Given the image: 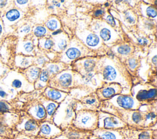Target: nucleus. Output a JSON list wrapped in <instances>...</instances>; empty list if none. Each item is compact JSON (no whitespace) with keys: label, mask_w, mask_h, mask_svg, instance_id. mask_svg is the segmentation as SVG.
Instances as JSON below:
<instances>
[{"label":"nucleus","mask_w":157,"mask_h":139,"mask_svg":"<svg viewBox=\"0 0 157 139\" xmlns=\"http://www.w3.org/2000/svg\"><path fill=\"white\" fill-rule=\"evenodd\" d=\"M96 72L102 83H118L130 92L131 75L123 62L112 53L98 56Z\"/></svg>","instance_id":"f257e3e1"},{"label":"nucleus","mask_w":157,"mask_h":139,"mask_svg":"<svg viewBox=\"0 0 157 139\" xmlns=\"http://www.w3.org/2000/svg\"><path fill=\"white\" fill-rule=\"evenodd\" d=\"M77 100L75 96L69 93L64 100L59 103L53 116L52 122L62 130L71 126L75 115Z\"/></svg>","instance_id":"f03ea898"},{"label":"nucleus","mask_w":157,"mask_h":139,"mask_svg":"<svg viewBox=\"0 0 157 139\" xmlns=\"http://www.w3.org/2000/svg\"><path fill=\"white\" fill-rule=\"evenodd\" d=\"M98 56L94 52L85 47L75 36L70 39L67 48L63 52L56 54L53 61L61 62L70 66L77 59L85 57Z\"/></svg>","instance_id":"7ed1b4c3"},{"label":"nucleus","mask_w":157,"mask_h":139,"mask_svg":"<svg viewBox=\"0 0 157 139\" xmlns=\"http://www.w3.org/2000/svg\"><path fill=\"white\" fill-rule=\"evenodd\" d=\"M48 86L70 93L72 89L80 87V75L71 69H67L50 77Z\"/></svg>","instance_id":"20e7f679"},{"label":"nucleus","mask_w":157,"mask_h":139,"mask_svg":"<svg viewBox=\"0 0 157 139\" xmlns=\"http://www.w3.org/2000/svg\"><path fill=\"white\" fill-rule=\"evenodd\" d=\"M90 29L98 35L108 48L120 43L122 40L118 31L109 26L101 18L93 19L90 26Z\"/></svg>","instance_id":"39448f33"},{"label":"nucleus","mask_w":157,"mask_h":139,"mask_svg":"<svg viewBox=\"0 0 157 139\" xmlns=\"http://www.w3.org/2000/svg\"><path fill=\"white\" fill-rule=\"evenodd\" d=\"M75 35L85 47L99 56L104 55V52L108 51V47L105 46L98 35L91 31L90 28H78Z\"/></svg>","instance_id":"423d86ee"},{"label":"nucleus","mask_w":157,"mask_h":139,"mask_svg":"<svg viewBox=\"0 0 157 139\" xmlns=\"http://www.w3.org/2000/svg\"><path fill=\"white\" fill-rule=\"evenodd\" d=\"M101 111L110 113L123 121L128 127L144 128V117L141 111L138 110H123L109 107H101Z\"/></svg>","instance_id":"0eeeda50"},{"label":"nucleus","mask_w":157,"mask_h":139,"mask_svg":"<svg viewBox=\"0 0 157 139\" xmlns=\"http://www.w3.org/2000/svg\"><path fill=\"white\" fill-rule=\"evenodd\" d=\"M71 126L81 130L93 131L98 127V111L75 110V115Z\"/></svg>","instance_id":"6e6552de"},{"label":"nucleus","mask_w":157,"mask_h":139,"mask_svg":"<svg viewBox=\"0 0 157 139\" xmlns=\"http://www.w3.org/2000/svg\"><path fill=\"white\" fill-rule=\"evenodd\" d=\"M0 81L6 86L20 92H29L34 89V85L30 84L23 75L18 70L11 69L0 79Z\"/></svg>","instance_id":"1a4fd4ad"},{"label":"nucleus","mask_w":157,"mask_h":139,"mask_svg":"<svg viewBox=\"0 0 157 139\" xmlns=\"http://www.w3.org/2000/svg\"><path fill=\"white\" fill-rule=\"evenodd\" d=\"M17 41L18 37L13 34H10L4 36L0 42V60L11 69L13 68Z\"/></svg>","instance_id":"9d476101"},{"label":"nucleus","mask_w":157,"mask_h":139,"mask_svg":"<svg viewBox=\"0 0 157 139\" xmlns=\"http://www.w3.org/2000/svg\"><path fill=\"white\" fill-rule=\"evenodd\" d=\"M156 87L147 83L137 84L130 89V94L141 105L156 101Z\"/></svg>","instance_id":"9b49d317"},{"label":"nucleus","mask_w":157,"mask_h":139,"mask_svg":"<svg viewBox=\"0 0 157 139\" xmlns=\"http://www.w3.org/2000/svg\"><path fill=\"white\" fill-rule=\"evenodd\" d=\"M141 103L130 94H117L110 99L102 102L101 107H109L123 110H138Z\"/></svg>","instance_id":"f8f14e48"},{"label":"nucleus","mask_w":157,"mask_h":139,"mask_svg":"<svg viewBox=\"0 0 157 139\" xmlns=\"http://www.w3.org/2000/svg\"><path fill=\"white\" fill-rule=\"evenodd\" d=\"M14 130L16 133L30 137H37L39 130V122L23 111H20L19 118L14 127Z\"/></svg>","instance_id":"ddd939ff"},{"label":"nucleus","mask_w":157,"mask_h":139,"mask_svg":"<svg viewBox=\"0 0 157 139\" xmlns=\"http://www.w3.org/2000/svg\"><path fill=\"white\" fill-rule=\"evenodd\" d=\"M127 125L117 116L104 111H98V127L100 129H121Z\"/></svg>","instance_id":"4468645a"},{"label":"nucleus","mask_w":157,"mask_h":139,"mask_svg":"<svg viewBox=\"0 0 157 139\" xmlns=\"http://www.w3.org/2000/svg\"><path fill=\"white\" fill-rule=\"evenodd\" d=\"M24 16L25 12L15 7L6 11L1 17L5 34L7 33V34H10V32L13 33L14 31V26L19 23Z\"/></svg>","instance_id":"2eb2a0df"},{"label":"nucleus","mask_w":157,"mask_h":139,"mask_svg":"<svg viewBox=\"0 0 157 139\" xmlns=\"http://www.w3.org/2000/svg\"><path fill=\"white\" fill-rule=\"evenodd\" d=\"M98 56H90L80 58L73 62L71 69L81 76L96 72Z\"/></svg>","instance_id":"dca6fc26"},{"label":"nucleus","mask_w":157,"mask_h":139,"mask_svg":"<svg viewBox=\"0 0 157 139\" xmlns=\"http://www.w3.org/2000/svg\"><path fill=\"white\" fill-rule=\"evenodd\" d=\"M21 111L25 112L38 122H42L46 119V111L38 99H33L24 104Z\"/></svg>","instance_id":"f3484780"},{"label":"nucleus","mask_w":157,"mask_h":139,"mask_svg":"<svg viewBox=\"0 0 157 139\" xmlns=\"http://www.w3.org/2000/svg\"><path fill=\"white\" fill-rule=\"evenodd\" d=\"M139 110L143 113L144 129H156V101L142 104Z\"/></svg>","instance_id":"a211bd4d"},{"label":"nucleus","mask_w":157,"mask_h":139,"mask_svg":"<svg viewBox=\"0 0 157 139\" xmlns=\"http://www.w3.org/2000/svg\"><path fill=\"white\" fill-rule=\"evenodd\" d=\"M123 91L124 88L118 83H102V85L97 88L94 92L102 102L110 99L117 94H124Z\"/></svg>","instance_id":"6ab92c4d"},{"label":"nucleus","mask_w":157,"mask_h":139,"mask_svg":"<svg viewBox=\"0 0 157 139\" xmlns=\"http://www.w3.org/2000/svg\"><path fill=\"white\" fill-rule=\"evenodd\" d=\"M125 139H156V129L132 128L123 129Z\"/></svg>","instance_id":"aec40b11"},{"label":"nucleus","mask_w":157,"mask_h":139,"mask_svg":"<svg viewBox=\"0 0 157 139\" xmlns=\"http://www.w3.org/2000/svg\"><path fill=\"white\" fill-rule=\"evenodd\" d=\"M101 105V102L93 92L78 98L76 110H87L98 111L100 110Z\"/></svg>","instance_id":"412c9836"},{"label":"nucleus","mask_w":157,"mask_h":139,"mask_svg":"<svg viewBox=\"0 0 157 139\" xmlns=\"http://www.w3.org/2000/svg\"><path fill=\"white\" fill-rule=\"evenodd\" d=\"M63 130L52 121L39 122V130L37 137L39 139H53L61 135Z\"/></svg>","instance_id":"4be33fe9"},{"label":"nucleus","mask_w":157,"mask_h":139,"mask_svg":"<svg viewBox=\"0 0 157 139\" xmlns=\"http://www.w3.org/2000/svg\"><path fill=\"white\" fill-rule=\"evenodd\" d=\"M29 35L23 38L18 39L16 45V54L34 56L37 48L34 39L29 37Z\"/></svg>","instance_id":"5701e85b"},{"label":"nucleus","mask_w":157,"mask_h":139,"mask_svg":"<svg viewBox=\"0 0 157 139\" xmlns=\"http://www.w3.org/2000/svg\"><path fill=\"white\" fill-rule=\"evenodd\" d=\"M109 50L121 61L123 58L124 59L123 60L125 61L132 56L134 51V47L130 43L120 42L110 47Z\"/></svg>","instance_id":"b1692460"},{"label":"nucleus","mask_w":157,"mask_h":139,"mask_svg":"<svg viewBox=\"0 0 157 139\" xmlns=\"http://www.w3.org/2000/svg\"><path fill=\"white\" fill-rule=\"evenodd\" d=\"M95 135L101 139H125L123 129H107L97 128L91 132Z\"/></svg>","instance_id":"393cba45"},{"label":"nucleus","mask_w":157,"mask_h":139,"mask_svg":"<svg viewBox=\"0 0 157 139\" xmlns=\"http://www.w3.org/2000/svg\"><path fill=\"white\" fill-rule=\"evenodd\" d=\"M50 37L53 41V47L51 52L55 53L56 54L60 53L65 50L70 41L69 36L63 31Z\"/></svg>","instance_id":"a878e982"},{"label":"nucleus","mask_w":157,"mask_h":139,"mask_svg":"<svg viewBox=\"0 0 157 139\" xmlns=\"http://www.w3.org/2000/svg\"><path fill=\"white\" fill-rule=\"evenodd\" d=\"M69 93L65 92L47 86L42 93V96L52 101L60 103L68 96Z\"/></svg>","instance_id":"bb28decb"},{"label":"nucleus","mask_w":157,"mask_h":139,"mask_svg":"<svg viewBox=\"0 0 157 139\" xmlns=\"http://www.w3.org/2000/svg\"><path fill=\"white\" fill-rule=\"evenodd\" d=\"M91 135H92L91 132L81 130L72 126L64 129L61 133V135L66 139H88Z\"/></svg>","instance_id":"cd10ccee"},{"label":"nucleus","mask_w":157,"mask_h":139,"mask_svg":"<svg viewBox=\"0 0 157 139\" xmlns=\"http://www.w3.org/2000/svg\"><path fill=\"white\" fill-rule=\"evenodd\" d=\"M41 69L40 67L33 64L26 69L17 70L20 72L30 84L34 85L40 75Z\"/></svg>","instance_id":"c85d7f7f"},{"label":"nucleus","mask_w":157,"mask_h":139,"mask_svg":"<svg viewBox=\"0 0 157 139\" xmlns=\"http://www.w3.org/2000/svg\"><path fill=\"white\" fill-rule=\"evenodd\" d=\"M40 102L42 105H43L47 114L46 119L45 121H52V118L53 116L57 109L59 103L52 101L50 100H48L42 96V95L38 98Z\"/></svg>","instance_id":"c756f323"},{"label":"nucleus","mask_w":157,"mask_h":139,"mask_svg":"<svg viewBox=\"0 0 157 139\" xmlns=\"http://www.w3.org/2000/svg\"><path fill=\"white\" fill-rule=\"evenodd\" d=\"M34 64V56L16 54L13 61V69L22 70Z\"/></svg>","instance_id":"7c9ffc66"},{"label":"nucleus","mask_w":157,"mask_h":139,"mask_svg":"<svg viewBox=\"0 0 157 139\" xmlns=\"http://www.w3.org/2000/svg\"><path fill=\"white\" fill-rule=\"evenodd\" d=\"M42 68L47 71V72L49 74L50 78V77L58 74V73L61 72V71L66 70L67 69H69V66L61 62H56V61L51 62V61H50V62L46 63Z\"/></svg>","instance_id":"2f4dec72"},{"label":"nucleus","mask_w":157,"mask_h":139,"mask_svg":"<svg viewBox=\"0 0 157 139\" xmlns=\"http://www.w3.org/2000/svg\"><path fill=\"white\" fill-rule=\"evenodd\" d=\"M50 76L46 70L42 68L40 75L37 81L34 84V89H42L48 86Z\"/></svg>","instance_id":"473e14b6"},{"label":"nucleus","mask_w":157,"mask_h":139,"mask_svg":"<svg viewBox=\"0 0 157 139\" xmlns=\"http://www.w3.org/2000/svg\"><path fill=\"white\" fill-rule=\"evenodd\" d=\"M140 8L141 9L142 15L144 18H146L150 20L155 19L156 18L157 12L155 6L153 5H147L146 4L142 3L140 4Z\"/></svg>","instance_id":"72a5a7b5"},{"label":"nucleus","mask_w":157,"mask_h":139,"mask_svg":"<svg viewBox=\"0 0 157 139\" xmlns=\"http://www.w3.org/2000/svg\"><path fill=\"white\" fill-rule=\"evenodd\" d=\"M50 61V59L48 58L47 54L37 48L34 56V65L42 69L46 63Z\"/></svg>","instance_id":"f704fd0d"},{"label":"nucleus","mask_w":157,"mask_h":139,"mask_svg":"<svg viewBox=\"0 0 157 139\" xmlns=\"http://www.w3.org/2000/svg\"><path fill=\"white\" fill-rule=\"evenodd\" d=\"M53 47V41L51 37H42L38 39L37 48L45 52L51 51Z\"/></svg>","instance_id":"c9c22d12"},{"label":"nucleus","mask_w":157,"mask_h":139,"mask_svg":"<svg viewBox=\"0 0 157 139\" xmlns=\"http://www.w3.org/2000/svg\"><path fill=\"white\" fill-rule=\"evenodd\" d=\"M31 31H32L31 26L29 23H26L20 25L18 27H17L15 29L13 33L16 34V35L15 34L14 35L17 36L18 39H21L30 34V32Z\"/></svg>","instance_id":"e433bc0d"},{"label":"nucleus","mask_w":157,"mask_h":139,"mask_svg":"<svg viewBox=\"0 0 157 139\" xmlns=\"http://www.w3.org/2000/svg\"><path fill=\"white\" fill-rule=\"evenodd\" d=\"M45 28L50 31H55L61 29V23L59 19L55 16L50 17L45 22Z\"/></svg>","instance_id":"4c0bfd02"},{"label":"nucleus","mask_w":157,"mask_h":139,"mask_svg":"<svg viewBox=\"0 0 157 139\" xmlns=\"http://www.w3.org/2000/svg\"><path fill=\"white\" fill-rule=\"evenodd\" d=\"M32 31L34 36L38 39L50 37V34H48L47 29L42 25H36L34 26L32 29Z\"/></svg>","instance_id":"58836bf2"},{"label":"nucleus","mask_w":157,"mask_h":139,"mask_svg":"<svg viewBox=\"0 0 157 139\" xmlns=\"http://www.w3.org/2000/svg\"><path fill=\"white\" fill-rule=\"evenodd\" d=\"M103 21H104L106 23H107L109 26L112 27L113 28L117 29L118 28H119V23L118 21H117L115 18L110 15L108 12H105L104 15L101 18Z\"/></svg>","instance_id":"ea45409f"},{"label":"nucleus","mask_w":157,"mask_h":139,"mask_svg":"<svg viewBox=\"0 0 157 139\" xmlns=\"http://www.w3.org/2000/svg\"><path fill=\"white\" fill-rule=\"evenodd\" d=\"M123 19L129 25H133L136 24L137 21L134 13L131 10H126L123 12Z\"/></svg>","instance_id":"a19ab883"},{"label":"nucleus","mask_w":157,"mask_h":139,"mask_svg":"<svg viewBox=\"0 0 157 139\" xmlns=\"http://www.w3.org/2000/svg\"><path fill=\"white\" fill-rule=\"evenodd\" d=\"M139 65V61L137 58L131 56L125 60V64L124 66L127 68L128 70H130L131 72H134L135 70L137 68Z\"/></svg>","instance_id":"79ce46f5"},{"label":"nucleus","mask_w":157,"mask_h":139,"mask_svg":"<svg viewBox=\"0 0 157 139\" xmlns=\"http://www.w3.org/2000/svg\"><path fill=\"white\" fill-rule=\"evenodd\" d=\"M29 1H13L14 7L25 12V9L27 8Z\"/></svg>","instance_id":"37998d69"},{"label":"nucleus","mask_w":157,"mask_h":139,"mask_svg":"<svg viewBox=\"0 0 157 139\" xmlns=\"http://www.w3.org/2000/svg\"><path fill=\"white\" fill-rule=\"evenodd\" d=\"M105 11L104 10V9H96L94 11H93V17L94 19H100L102 18V17L104 15V14L105 13Z\"/></svg>","instance_id":"c03bdc74"},{"label":"nucleus","mask_w":157,"mask_h":139,"mask_svg":"<svg viewBox=\"0 0 157 139\" xmlns=\"http://www.w3.org/2000/svg\"><path fill=\"white\" fill-rule=\"evenodd\" d=\"M137 43L140 45H147L150 43V39L145 36H139L137 37Z\"/></svg>","instance_id":"a18cd8bd"},{"label":"nucleus","mask_w":157,"mask_h":139,"mask_svg":"<svg viewBox=\"0 0 157 139\" xmlns=\"http://www.w3.org/2000/svg\"><path fill=\"white\" fill-rule=\"evenodd\" d=\"M13 139H39L37 137H30L27 136L20 133H16Z\"/></svg>","instance_id":"49530a36"},{"label":"nucleus","mask_w":157,"mask_h":139,"mask_svg":"<svg viewBox=\"0 0 157 139\" xmlns=\"http://www.w3.org/2000/svg\"><path fill=\"white\" fill-rule=\"evenodd\" d=\"M4 35H5V32H4V26H3L1 18L0 17V42H1L3 37L5 36Z\"/></svg>","instance_id":"de8ad7c7"},{"label":"nucleus","mask_w":157,"mask_h":139,"mask_svg":"<svg viewBox=\"0 0 157 139\" xmlns=\"http://www.w3.org/2000/svg\"><path fill=\"white\" fill-rule=\"evenodd\" d=\"M88 139H101V138H99V137H96V136H95V135H93L92 134V135H91L90 136V137L88 138Z\"/></svg>","instance_id":"09e8293b"},{"label":"nucleus","mask_w":157,"mask_h":139,"mask_svg":"<svg viewBox=\"0 0 157 139\" xmlns=\"http://www.w3.org/2000/svg\"><path fill=\"white\" fill-rule=\"evenodd\" d=\"M53 139H66V138L65 137H64L63 135H59V136H58V137H56Z\"/></svg>","instance_id":"8fccbe9b"},{"label":"nucleus","mask_w":157,"mask_h":139,"mask_svg":"<svg viewBox=\"0 0 157 139\" xmlns=\"http://www.w3.org/2000/svg\"><path fill=\"white\" fill-rule=\"evenodd\" d=\"M3 139H9V138H3Z\"/></svg>","instance_id":"3c124183"}]
</instances>
